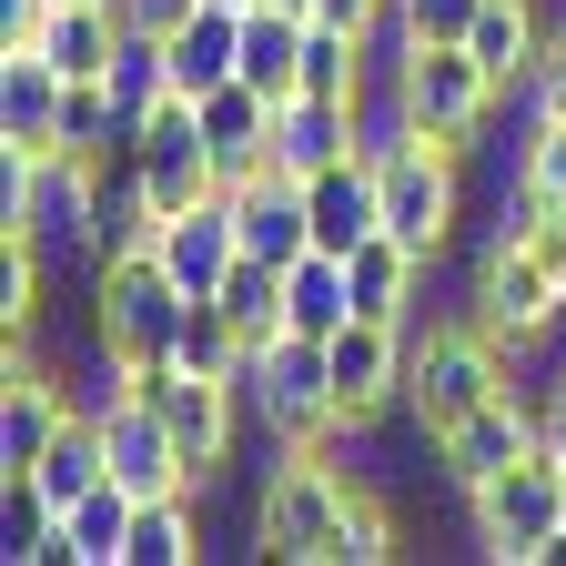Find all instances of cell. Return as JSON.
<instances>
[{
    "instance_id": "obj_15",
    "label": "cell",
    "mask_w": 566,
    "mask_h": 566,
    "mask_svg": "<svg viewBox=\"0 0 566 566\" xmlns=\"http://www.w3.org/2000/svg\"><path fill=\"white\" fill-rule=\"evenodd\" d=\"M163 51H172V92H192V102L243 82V0H202L192 21L163 31Z\"/></svg>"
},
{
    "instance_id": "obj_22",
    "label": "cell",
    "mask_w": 566,
    "mask_h": 566,
    "mask_svg": "<svg viewBox=\"0 0 566 566\" xmlns=\"http://www.w3.org/2000/svg\"><path fill=\"white\" fill-rule=\"evenodd\" d=\"M51 122H61V71H51V51H0V132L51 142Z\"/></svg>"
},
{
    "instance_id": "obj_9",
    "label": "cell",
    "mask_w": 566,
    "mask_h": 566,
    "mask_svg": "<svg viewBox=\"0 0 566 566\" xmlns=\"http://www.w3.org/2000/svg\"><path fill=\"white\" fill-rule=\"evenodd\" d=\"M405 354H415V324H375V314H354V324L324 334L334 424H344V436H375L385 415H405Z\"/></svg>"
},
{
    "instance_id": "obj_25",
    "label": "cell",
    "mask_w": 566,
    "mask_h": 566,
    "mask_svg": "<svg viewBox=\"0 0 566 566\" xmlns=\"http://www.w3.org/2000/svg\"><path fill=\"white\" fill-rule=\"evenodd\" d=\"M212 304H223L253 344H273L283 334V263H263V253H233L223 263V283H212Z\"/></svg>"
},
{
    "instance_id": "obj_26",
    "label": "cell",
    "mask_w": 566,
    "mask_h": 566,
    "mask_svg": "<svg viewBox=\"0 0 566 566\" xmlns=\"http://www.w3.org/2000/svg\"><path fill=\"white\" fill-rule=\"evenodd\" d=\"M102 82H112L122 132H132L142 112H153V102L172 92V51H163V31H122V51H112V71H102Z\"/></svg>"
},
{
    "instance_id": "obj_31",
    "label": "cell",
    "mask_w": 566,
    "mask_h": 566,
    "mask_svg": "<svg viewBox=\"0 0 566 566\" xmlns=\"http://www.w3.org/2000/svg\"><path fill=\"white\" fill-rule=\"evenodd\" d=\"M526 122L566 132V31L546 41V61H536V82H526Z\"/></svg>"
},
{
    "instance_id": "obj_23",
    "label": "cell",
    "mask_w": 566,
    "mask_h": 566,
    "mask_svg": "<svg viewBox=\"0 0 566 566\" xmlns=\"http://www.w3.org/2000/svg\"><path fill=\"white\" fill-rule=\"evenodd\" d=\"M334 324H354L344 253H304V263H283V334H334Z\"/></svg>"
},
{
    "instance_id": "obj_13",
    "label": "cell",
    "mask_w": 566,
    "mask_h": 566,
    "mask_svg": "<svg viewBox=\"0 0 566 566\" xmlns=\"http://www.w3.org/2000/svg\"><path fill=\"white\" fill-rule=\"evenodd\" d=\"M344 153H365V112L354 102H324V92H294V102H273V172H324Z\"/></svg>"
},
{
    "instance_id": "obj_11",
    "label": "cell",
    "mask_w": 566,
    "mask_h": 566,
    "mask_svg": "<svg viewBox=\"0 0 566 566\" xmlns=\"http://www.w3.org/2000/svg\"><path fill=\"white\" fill-rule=\"evenodd\" d=\"M304 212H314V253H354L385 233V182H375V153H344L324 172H304Z\"/></svg>"
},
{
    "instance_id": "obj_19",
    "label": "cell",
    "mask_w": 566,
    "mask_h": 566,
    "mask_svg": "<svg viewBox=\"0 0 566 566\" xmlns=\"http://www.w3.org/2000/svg\"><path fill=\"white\" fill-rule=\"evenodd\" d=\"M122 0H61V11L41 21V41L31 51H51V71H61V82H102V71H112V51H122Z\"/></svg>"
},
{
    "instance_id": "obj_16",
    "label": "cell",
    "mask_w": 566,
    "mask_h": 566,
    "mask_svg": "<svg viewBox=\"0 0 566 566\" xmlns=\"http://www.w3.org/2000/svg\"><path fill=\"white\" fill-rule=\"evenodd\" d=\"M546 0H485L475 11V31H465V51L485 61V82L506 92V102H526V82H536V61H546Z\"/></svg>"
},
{
    "instance_id": "obj_33",
    "label": "cell",
    "mask_w": 566,
    "mask_h": 566,
    "mask_svg": "<svg viewBox=\"0 0 566 566\" xmlns=\"http://www.w3.org/2000/svg\"><path fill=\"white\" fill-rule=\"evenodd\" d=\"M192 11H202V0H122L132 31H172V21H192Z\"/></svg>"
},
{
    "instance_id": "obj_29",
    "label": "cell",
    "mask_w": 566,
    "mask_h": 566,
    "mask_svg": "<svg viewBox=\"0 0 566 566\" xmlns=\"http://www.w3.org/2000/svg\"><path fill=\"white\" fill-rule=\"evenodd\" d=\"M516 192L546 202V212H566V132L526 122V142H516Z\"/></svg>"
},
{
    "instance_id": "obj_30",
    "label": "cell",
    "mask_w": 566,
    "mask_h": 566,
    "mask_svg": "<svg viewBox=\"0 0 566 566\" xmlns=\"http://www.w3.org/2000/svg\"><path fill=\"white\" fill-rule=\"evenodd\" d=\"M485 0H395V41H465Z\"/></svg>"
},
{
    "instance_id": "obj_1",
    "label": "cell",
    "mask_w": 566,
    "mask_h": 566,
    "mask_svg": "<svg viewBox=\"0 0 566 566\" xmlns=\"http://www.w3.org/2000/svg\"><path fill=\"white\" fill-rule=\"evenodd\" d=\"M465 314L516 354V365H536V354L566 334V212L506 192V212L475 233L465 253Z\"/></svg>"
},
{
    "instance_id": "obj_20",
    "label": "cell",
    "mask_w": 566,
    "mask_h": 566,
    "mask_svg": "<svg viewBox=\"0 0 566 566\" xmlns=\"http://www.w3.org/2000/svg\"><path fill=\"white\" fill-rule=\"evenodd\" d=\"M233 253H243V233H233V202H192V212H172V223H163V263L192 283V294H212Z\"/></svg>"
},
{
    "instance_id": "obj_32",
    "label": "cell",
    "mask_w": 566,
    "mask_h": 566,
    "mask_svg": "<svg viewBox=\"0 0 566 566\" xmlns=\"http://www.w3.org/2000/svg\"><path fill=\"white\" fill-rule=\"evenodd\" d=\"M314 21H334V31H354V41H395V0H304Z\"/></svg>"
},
{
    "instance_id": "obj_7",
    "label": "cell",
    "mask_w": 566,
    "mask_h": 566,
    "mask_svg": "<svg viewBox=\"0 0 566 566\" xmlns=\"http://www.w3.org/2000/svg\"><path fill=\"white\" fill-rule=\"evenodd\" d=\"M243 415L263 424L273 446H334V365H324V334H273L253 344L243 365Z\"/></svg>"
},
{
    "instance_id": "obj_14",
    "label": "cell",
    "mask_w": 566,
    "mask_h": 566,
    "mask_svg": "<svg viewBox=\"0 0 566 566\" xmlns=\"http://www.w3.org/2000/svg\"><path fill=\"white\" fill-rule=\"evenodd\" d=\"M223 202H233L243 253H263V263H304V253H314V212H304V182H294V172H253V182H233Z\"/></svg>"
},
{
    "instance_id": "obj_21",
    "label": "cell",
    "mask_w": 566,
    "mask_h": 566,
    "mask_svg": "<svg viewBox=\"0 0 566 566\" xmlns=\"http://www.w3.org/2000/svg\"><path fill=\"white\" fill-rule=\"evenodd\" d=\"M192 556H202V485H182V495H142L122 566H192Z\"/></svg>"
},
{
    "instance_id": "obj_8",
    "label": "cell",
    "mask_w": 566,
    "mask_h": 566,
    "mask_svg": "<svg viewBox=\"0 0 566 566\" xmlns=\"http://www.w3.org/2000/svg\"><path fill=\"white\" fill-rule=\"evenodd\" d=\"M546 526H566V455L536 436L516 465H495L485 485H465V536H475L495 566H526V546H536Z\"/></svg>"
},
{
    "instance_id": "obj_12",
    "label": "cell",
    "mask_w": 566,
    "mask_h": 566,
    "mask_svg": "<svg viewBox=\"0 0 566 566\" xmlns=\"http://www.w3.org/2000/svg\"><path fill=\"white\" fill-rule=\"evenodd\" d=\"M424 263L405 233H375V243H354L344 253V294H354V314H375V324H424Z\"/></svg>"
},
{
    "instance_id": "obj_6",
    "label": "cell",
    "mask_w": 566,
    "mask_h": 566,
    "mask_svg": "<svg viewBox=\"0 0 566 566\" xmlns=\"http://www.w3.org/2000/svg\"><path fill=\"white\" fill-rule=\"evenodd\" d=\"M385 102H395V122H415V132L465 142V153H475L506 92L485 82V61L465 41H385Z\"/></svg>"
},
{
    "instance_id": "obj_2",
    "label": "cell",
    "mask_w": 566,
    "mask_h": 566,
    "mask_svg": "<svg viewBox=\"0 0 566 566\" xmlns=\"http://www.w3.org/2000/svg\"><path fill=\"white\" fill-rule=\"evenodd\" d=\"M354 475L334 446H283L243 506V556L253 566H344V526H354Z\"/></svg>"
},
{
    "instance_id": "obj_17",
    "label": "cell",
    "mask_w": 566,
    "mask_h": 566,
    "mask_svg": "<svg viewBox=\"0 0 566 566\" xmlns=\"http://www.w3.org/2000/svg\"><path fill=\"white\" fill-rule=\"evenodd\" d=\"M51 334V243L31 223H0V354Z\"/></svg>"
},
{
    "instance_id": "obj_18",
    "label": "cell",
    "mask_w": 566,
    "mask_h": 566,
    "mask_svg": "<svg viewBox=\"0 0 566 566\" xmlns=\"http://www.w3.org/2000/svg\"><path fill=\"white\" fill-rule=\"evenodd\" d=\"M304 21H314V11L243 0V82H253L263 102H294V92H304Z\"/></svg>"
},
{
    "instance_id": "obj_5",
    "label": "cell",
    "mask_w": 566,
    "mask_h": 566,
    "mask_svg": "<svg viewBox=\"0 0 566 566\" xmlns=\"http://www.w3.org/2000/svg\"><path fill=\"white\" fill-rule=\"evenodd\" d=\"M82 283H92V314H82L92 354H112V365H163V354L182 344L192 283H182L163 253H122V263H102V273H82Z\"/></svg>"
},
{
    "instance_id": "obj_10",
    "label": "cell",
    "mask_w": 566,
    "mask_h": 566,
    "mask_svg": "<svg viewBox=\"0 0 566 566\" xmlns=\"http://www.w3.org/2000/svg\"><path fill=\"white\" fill-rule=\"evenodd\" d=\"M536 436H546V424H536V395L516 385V395H495V405L455 415V424H446V436L424 446V455H436V475H446V485L465 495V485H485L495 465H516V455H526Z\"/></svg>"
},
{
    "instance_id": "obj_3",
    "label": "cell",
    "mask_w": 566,
    "mask_h": 566,
    "mask_svg": "<svg viewBox=\"0 0 566 566\" xmlns=\"http://www.w3.org/2000/svg\"><path fill=\"white\" fill-rule=\"evenodd\" d=\"M365 153H375V182H385V233H405L424 263H446L455 233H465V142H436L395 122V102L365 122Z\"/></svg>"
},
{
    "instance_id": "obj_4",
    "label": "cell",
    "mask_w": 566,
    "mask_h": 566,
    "mask_svg": "<svg viewBox=\"0 0 566 566\" xmlns=\"http://www.w3.org/2000/svg\"><path fill=\"white\" fill-rule=\"evenodd\" d=\"M516 385H526L516 354L495 344L465 304H455V314H424V324H415V354H405V424L436 446L455 415H475V405H495V395H516Z\"/></svg>"
},
{
    "instance_id": "obj_27",
    "label": "cell",
    "mask_w": 566,
    "mask_h": 566,
    "mask_svg": "<svg viewBox=\"0 0 566 566\" xmlns=\"http://www.w3.org/2000/svg\"><path fill=\"white\" fill-rule=\"evenodd\" d=\"M61 516L41 506V485L31 475H0V566H41V536Z\"/></svg>"
},
{
    "instance_id": "obj_34",
    "label": "cell",
    "mask_w": 566,
    "mask_h": 566,
    "mask_svg": "<svg viewBox=\"0 0 566 566\" xmlns=\"http://www.w3.org/2000/svg\"><path fill=\"white\" fill-rule=\"evenodd\" d=\"M526 566H566V526H546V536L526 546Z\"/></svg>"
},
{
    "instance_id": "obj_28",
    "label": "cell",
    "mask_w": 566,
    "mask_h": 566,
    "mask_svg": "<svg viewBox=\"0 0 566 566\" xmlns=\"http://www.w3.org/2000/svg\"><path fill=\"white\" fill-rule=\"evenodd\" d=\"M405 556V516L385 506V485H354V526H344V566H395Z\"/></svg>"
},
{
    "instance_id": "obj_24",
    "label": "cell",
    "mask_w": 566,
    "mask_h": 566,
    "mask_svg": "<svg viewBox=\"0 0 566 566\" xmlns=\"http://www.w3.org/2000/svg\"><path fill=\"white\" fill-rule=\"evenodd\" d=\"M132 516H142V495L122 485V475H102L82 506H71L61 526H71V556L82 566H122V546H132Z\"/></svg>"
}]
</instances>
